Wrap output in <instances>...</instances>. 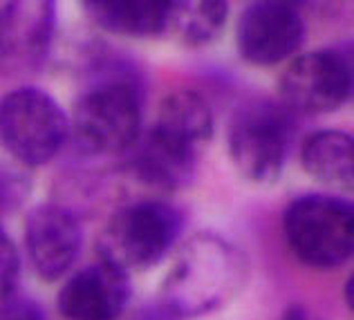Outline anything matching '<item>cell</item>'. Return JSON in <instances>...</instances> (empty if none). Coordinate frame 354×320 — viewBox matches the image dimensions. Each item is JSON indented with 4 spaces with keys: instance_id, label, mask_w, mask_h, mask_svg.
Here are the masks:
<instances>
[{
    "instance_id": "6da1fadb",
    "label": "cell",
    "mask_w": 354,
    "mask_h": 320,
    "mask_svg": "<svg viewBox=\"0 0 354 320\" xmlns=\"http://www.w3.org/2000/svg\"><path fill=\"white\" fill-rule=\"evenodd\" d=\"M251 260L236 242L216 233H198L184 242L160 296L164 307L180 318L220 312L247 289Z\"/></svg>"
},
{
    "instance_id": "7a4b0ae2",
    "label": "cell",
    "mask_w": 354,
    "mask_h": 320,
    "mask_svg": "<svg viewBox=\"0 0 354 320\" xmlns=\"http://www.w3.org/2000/svg\"><path fill=\"white\" fill-rule=\"evenodd\" d=\"M184 229V215L160 200L119 209L97 238L99 262L121 274H144L169 256Z\"/></svg>"
},
{
    "instance_id": "3957f363",
    "label": "cell",
    "mask_w": 354,
    "mask_h": 320,
    "mask_svg": "<svg viewBox=\"0 0 354 320\" xmlns=\"http://www.w3.org/2000/svg\"><path fill=\"white\" fill-rule=\"evenodd\" d=\"M283 231L298 262L312 269H337L354 253V209L337 195H301L285 209Z\"/></svg>"
},
{
    "instance_id": "277c9868",
    "label": "cell",
    "mask_w": 354,
    "mask_h": 320,
    "mask_svg": "<svg viewBox=\"0 0 354 320\" xmlns=\"http://www.w3.org/2000/svg\"><path fill=\"white\" fill-rule=\"evenodd\" d=\"M68 137L70 119L45 90L23 86L0 99V148L21 166L50 164Z\"/></svg>"
},
{
    "instance_id": "5b68a950",
    "label": "cell",
    "mask_w": 354,
    "mask_h": 320,
    "mask_svg": "<svg viewBox=\"0 0 354 320\" xmlns=\"http://www.w3.org/2000/svg\"><path fill=\"white\" fill-rule=\"evenodd\" d=\"M70 135L88 155L117 157L142 137V97L126 81L99 83L77 101Z\"/></svg>"
},
{
    "instance_id": "8992f818",
    "label": "cell",
    "mask_w": 354,
    "mask_h": 320,
    "mask_svg": "<svg viewBox=\"0 0 354 320\" xmlns=\"http://www.w3.org/2000/svg\"><path fill=\"white\" fill-rule=\"evenodd\" d=\"M294 135L292 112L283 103L258 101L240 108L229 128V157L247 182L269 186L281 180Z\"/></svg>"
},
{
    "instance_id": "52a82bcc",
    "label": "cell",
    "mask_w": 354,
    "mask_h": 320,
    "mask_svg": "<svg viewBox=\"0 0 354 320\" xmlns=\"http://www.w3.org/2000/svg\"><path fill=\"white\" fill-rule=\"evenodd\" d=\"M352 81V63L346 52L312 50L296 54L287 63L278 79V94L290 112L330 115L350 101Z\"/></svg>"
},
{
    "instance_id": "ba28073f",
    "label": "cell",
    "mask_w": 354,
    "mask_h": 320,
    "mask_svg": "<svg viewBox=\"0 0 354 320\" xmlns=\"http://www.w3.org/2000/svg\"><path fill=\"white\" fill-rule=\"evenodd\" d=\"M305 32L303 16L292 3H251L238 21V54L256 68H274L294 59L305 43Z\"/></svg>"
},
{
    "instance_id": "9c48e42d",
    "label": "cell",
    "mask_w": 354,
    "mask_h": 320,
    "mask_svg": "<svg viewBox=\"0 0 354 320\" xmlns=\"http://www.w3.org/2000/svg\"><path fill=\"white\" fill-rule=\"evenodd\" d=\"M57 30L52 0H12L0 9V70L27 77L43 68Z\"/></svg>"
},
{
    "instance_id": "30bf717a",
    "label": "cell",
    "mask_w": 354,
    "mask_h": 320,
    "mask_svg": "<svg viewBox=\"0 0 354 320\" xmlns=\"http://www.w3.org/2000/svg\"><path fill=\"white\" fill-rule=\"evenodd\" d=\"M81 227L59 204H39L25 218V249L43 282L61 280L81 253Z\"/></svg>"
},
{
    "instance_id": "8fae6325",
    "label": "cell",
    "mask_w": 354,
    "mask_h": 320,
    "mask_svg": "<svg viewBox=\"0 0 354 320\" xmlns=\"http://www.w3.org/2000/svg\"><path fill=\"white\" fill-rule=\"evenodd\" d=\"M133 296L130 276L95 262L65 280L57 307L65 320H117Z\"/></svg>"
},
{
    "instance_id": "7c38bea8",
    "label": "cell",
    "mask_w": 354,
    "mask_h": 320,
    "mask_svg": "<svg viewBox=\"0 0 354 320\" xmlns=\"http://www.w3.org/2000/svg\"><path fill=\"white\" fill-rule=\"evenodd\" d=\"M198 150L151 128L133 146L130 168L139 182L157 191L173 193L186 188L198 171Z\"/></svg>"
},
{
    "instance_id": "4fadbf2b",
    "label": "cell",
    "mask_w": 354,
    "mask_h": 320,
    "mask_svg": "<svg viewBox=\"0 0 354 320\" xmlns=\"http://www.w3.org/2000/svg\"><path fill=\"white\" fill-rule=\"evenodd\" d=\"M83 9L101 30L124 39H157L169 27L171 3L162 0H90Z\"/></svg>"
},
{
    "instance_id": "5bb4252c",
    "label": "cell",
    "mask_w": 354,
    "mask_h": 320,
    "mask_svg": "<svg viewBox=\"0 0 354 320\" xmlns=\"http://www.w3.org/2000/svg\"><path fill=\"white\" fill-rule=\"evenodd\" d=\"M301 164L312 180L339 191L354 186V139L343 130H316L303 141Z\"/></svg>"
},
{
    "instance_id": "9a60e30c",
    "label": "cell",
    "mask_w": 354,
    "mask_h": 320,
    "mask_svg": "<svg viewBox=\"0 0 354 320\" xmlns=\"http://www.w3.org/2000/svg\"><path fill=\"white\" fill-rule=\"evenodd\" d=\"M153 128L202 153V148L211 144L216 133V121H213L209 101L202 94L193 90H177L160 103Z\"/></svg>"
},
{
    "instance_id": "2e32d148",
    "label": "cell",
    "mask_w": 354,
    "mask_h": 320,
    "mask_svg": "<svg viewBox=\"0 0 354 320\" xmlns=\"http://www.w3.org/2000/svg\"><path fill=\"white\" fill-rule=\"evenodd\" d=\"M227 21L229 5L222 0H180L171 3L166 34L186 47H207L225 32Z\"/></svg>"
},
{
    "instance_id": "e0dca14e",
    "label": "cell",
    "mask_w": 354,
    "mask_h": 320,
    "mask_svg": "<svg viewBox=\"0 0 354 320\" xmlns=\"http://www.w3.org/2000/svg\"><path fill=\"white\" fill-rule=\"evenodd\" d=\"M21 278V253L14 240L0 227V303H9Z\"/></svg>"
},
{
    "instance_id": "ac0fdd59",
    "label": "cell",
    "mask_w": 354,
    "mask_h": 320,
    "mask_svg": "<svg viewBox=\"0 0 354 320\" xmlns=\"http://www.w3.org/2000/svg\"><path fill=\"white\" fill-rule=\"evenodd\" d=\"M32 193V182L23 173L0 166V215L21 209Z\"/></svg>"
},
{
    "instance_id": "d6986e66",
    "label": "cell",
    "mask_w": 354,
    "mask_h": 320,
    "mask_svg": "<svg viewBox=\"0 0 354 320\" xmlns=\"http://www.w3.org/2000/svg\"><path fill=\"white\" fill-rule=\"evenodd\" d=\"M3 320H43V314L39 312V307L36 305L23 300V303L9 305Z\"/></svg>"
},
{
    "instance_id": "ffe728a7",
    "label": "cell",
    "mask_w": 354,
    "mask_h": 320,
    "mask_svg": "<svg viewBox=\"0 0 354 320\" xmlns=\"http://www.w3.org/2000/svg\"><path fill=\"white\" fill-rule=\"evenodd\" d=\"M276 320H323L321 314H316L312 307H307L305 303H290Z\"/></svg>"
},
{
    "instance_id": "44dd1931",
    "label": "cell",
    "mask_w": 354,
    "mask_h": 320,
    "mask_svg": "<svg viewBox=\"0 0 354 320\" xmlns=\"http://www.w3.org/2000/svg\"><path fill=\"white\" fill-rule=\"evenodd\" d=\"M343 298H346V305H348L350 309H354V276L348 278L346 289H343Z\"/></svg>"
}]
</instances>
